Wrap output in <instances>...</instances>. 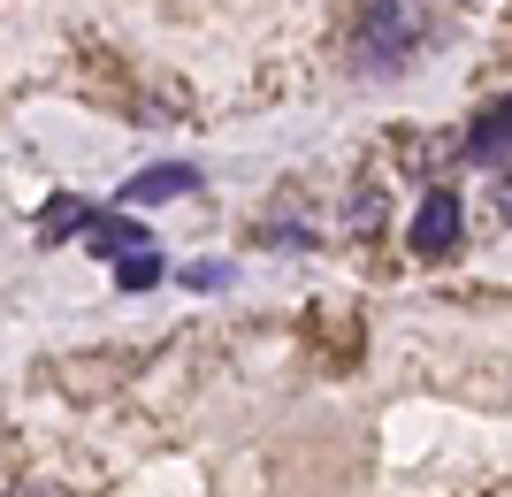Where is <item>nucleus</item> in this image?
<instances>
[{
	"label": "nucleus",
	"mask_w": 512,
	"mask_h": 497,
	"mask_svg": "<svg viewBox=\"0 0 512 497\" xmlns=\"http://www.w3.org/2000/svg\"><path fill=\"white\" fill-rule=\"evenodd\" d=\"M505 215H512V184H505Z\"/></svg>",
	"instance_id": "obj_9"
},
{
	"label": "nucleus",
	"mask_w": 512,
	"mask_h": 497,
	"mask_svg": "<svg viewBox=\"0 0 512 497\" xmlns=\"http://www.w3.org/2000/svg\"><path fill=\"white\" fill-rule=\"evenodd\" d=\"M413 46H421V8L413 0H367L360 8V62L375 77H398Z\"/></svg>",
	"instance_id": "obj_1"
},
{
	"label": "nucleus",
	"mask_w": 512,
	"mask_h": 497,
	"mask_svg": "<svg viewBox=\"0 0 512 497\" xmlns=\"http://www.w3.org/2000/svg\"><path fill=\"white\" fill-rule=\"evenodd\" d=\"M115 283H123V291H153V283H161V245H138V253H123Z\"/></svg>",
	"instance_id": "obj_7"
},
{
	"label": "nucleus",
	"mask_w": 512,
	"mask_h": 497,
	"mask_svg": "<svg viewBox=\"0 0 512 497\" xmlns=\"http://www.w3.org/2000/svg\"><path fill=\"white\" fill-rule=\"evenodd\" d=\"M467 153H474V161H490V169H497V161H512V92H505V100H490V108L474 115Z\"/></svg>",
	"instance_id": "obj_4"
},
{
	"label": "nucleus",
	"mask_w": 512,
	"mask_h": 497,
	"mask_svg": "<svg viewBox=\"0 0 512 497\" xmlns=\"http://www.w3.org/2000/svg\"><path fill=\"white\" fill-rule=\"evenodd\" d=\"M77 230H92V215H85V199H54L39 215V238L54 245V238H77Z\"/></svg>",
	"instance_id": "obj_5"
},
{
	"label": "nucleus",
	"mask_w": 512,
	"mask_h": 497,
	"mask_svg": "<svg viewBox=\"0 0 512 497\" xmlns=\"http://www.w3.org/2000/svg\"><path fill=\"white\" fill-rule=\"evenodd\" d=\"M92 245H100V253H138V245H153V238L138 222H123V215H100L92 222Z\"/></svg>",
	"instance_id": "obj_6"
},
{
	"label": "nucleus",
	"mask_w": 512,
	"mask_h": 497,
	"mask_svg": "<svg viewBox=\"0 0 512 497\" xmlns=\"http://www.w3.org/2000/svg\"><path fill=\"white\" fill-rule=\"evenodd\" d=\"M184 192H199V169L192 161H161V169H138L115 199L123 207H161V199H184Z\"/></svg>",
	"instance_id": "obj_3"
},
{
	"label": "nucleus",
	"mask_w": 512,
	"mask_h": 497,
	"mask_svg": "<svg viewBox=\"0 0 512 497\" xmlns=\"http://www.w3.org/2000/svg\"><path fill=\"white\" fill-rule=\"evenodd\" d=\"M459 230H467L459 192H421V215H413V253H421V260H451V253H459Z\"/></svg>",
	"instance_id": "obj_2"
},
{
	"label": "nucleus",
	"mask_w": 512,
	"mask_h": 497,
	"mask_svg": "<svg viewBox=\"0 0 512 497\" xmlns=\"http://www.w3.org/2000/svg\"><path fill=\"white\" fill-rule=\"evenodd\" d=\"M8 497H62V490H46V482H23V490H8Z\"/></svg>",
	"instance_id": "obj_8"
}]
</instances>
